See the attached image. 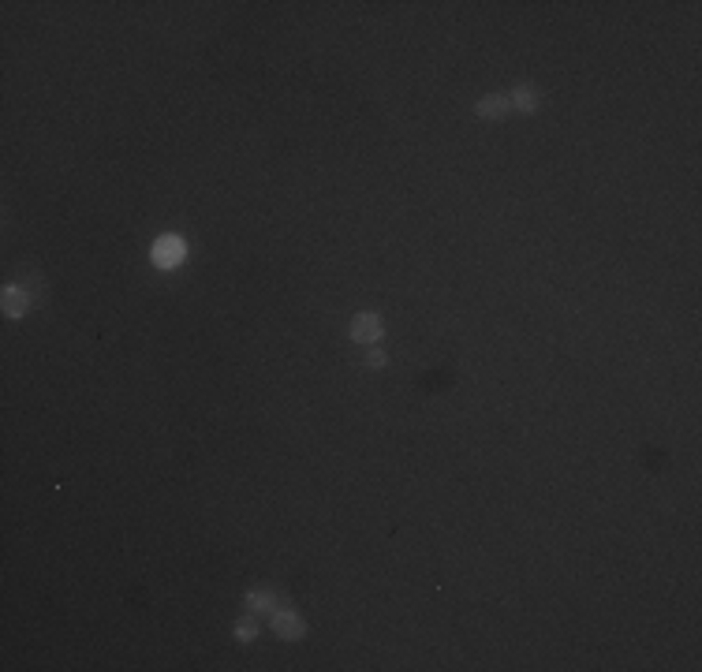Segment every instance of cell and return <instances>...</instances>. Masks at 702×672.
Instances as JSON below:
<instances>
[{
    "label": "cell",
    "mask_w": 702,
    "mask_h": 672,
    "mask_svg": "<svg viewBox=\"0 0 702 672\" xmlns=\"http://www.w3.org/2000/svg\"><path fill=\"white\" fill-rule=\"evenodd\" d=\"M366 366H373V370H378V366H385V351H378V348H373V351L366 355Z\"/></svg>",
    "instance_id": "8"
},
{
    "label": "cell",
    "mask_w": 702,
    "mask_h": 672,
    "mask_svg": "<svg viewBox=\"0 0 702 672\" xmlns=\"http://www.w3.org/2000/svg\"><path fill=\"white\" fill-rule=\"evenodd\" d=\"M251 605H254V609H269V605H273V594H269V590H262V594H251Z\"/></svg>",
    "instance_id": "7"
},
{
    "label": "cell",
    "mask_w": 702,
    "mask_h": 672,
    "mask_svg": "<svg viewBox=\"0 0 702 672\" xmlns=\"http://www.w3.org/2000/svg\"><path fill=\"white\" fill-rule=\"evenodd\" d=\"M150 258H154L157 269H176L179 261L187 258V243L179 239V236H161L154 247H150Z\"/></svg>",
    "instance_id": "1"
},
{
    "label": "cell",
    "mask_w": 702,
    "mask_h": 672,
    "mask_svg": "<svg viewBox=\"0 0 702 672\" xmlns=\"http://www.w3.org/2000/svg\"><path fill=\"white\" fill-rule=\"evenodd\" d=\"M512 105H508V97H482V101L475 105V116H482V120H497V116H504Z\"/></svg>",
    "instance_id": "5"
},
{
    "label": "cell",
    "mask_w": 702,
    "mask_h": 672,
    "mask_svg": "<svg viewBox=\"0 0 702 672\" xmlns=\"http://www.w3.org/2000/svg\"><path fill=\"white\" fill-rule=\"evenodd\" d=\"M0 303H4V314H8V318H23L26 310H30V295H26L19 284H11V288H4Z\"/></svg>",
    "instance_id": "4"
},
{
    "label": "cell",
    "mask_w": 702,
    "mask_h": 672,
    "mask_svg": "<svg viewBox=\"0 0 702 672\" xmlns=\"http://www.w3.org/2000/svg\"><path fill=\"white\" fill-rule=\"evenodd\" d=\"M508 105L512 109H523V112H531L534 105H538V97H534V90H527V86H519L512 97H508Z\"/></svg>",
    "instance_id": "6"
},
{
    "label": "cell",
    "mask_w": 702,
    "mask_h": 672,
    "mask_svg": "<svg viewBox=\"0 0 702 672\" xmlns=\"http://www.w3.org/2000/svg\"><path fill=\"white\" fill-rule=\"evenodd\" d=\"M269 631L273 635H281V638H303V631H306V624L296 616V613H288V609H276L273 616H269Z\"/></svg>",
    "instance_id": "3"
},
{
    "label": "cell",
    "mask_w": 702,
    "mask_h": 672,
    "mask_svg": "<svg viewBox=\"0 0 702 672\" xmlns=\"http://www.w3.org/2000/svg\"><path fill=\"white\" fill-rule=\"evenodd\" d=\"M254 638V628L251 624H239V643H251Z\"/></svg>",
    "instance_id": "9"
},
{
    "label": "cell",
    "mask_w": 702,
    "mask_h": 672,
    "mask_svg": "<svg viewBox=\"0 0 702 672\" xmlns=\"http://www.w3.org/2000/svg\"><path fill=\"white\" fill-rule=\"evenodd\" d=\"M381 333H385V325H381L378 314H358V318H351V340H358V343H378Z\"/></svg>",
    "instance_id": "2"
}]
</instances>
